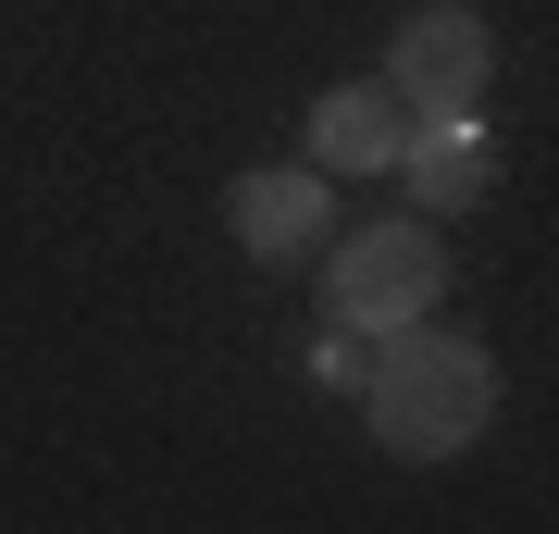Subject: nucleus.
<instances>
[{
    "instance_id": "6",
    "label": "nucleus",
    "mask_w": 559,
    "mask_h": 534,
    "mask_svg": "<svg viewBox=\"0 0 559 534\" xmlns=\"http://www.w3.org/2000/svg\"><path fill=\"white\" fill-rule=\"evenodd\" d=\"M399 175H411L423 212H473V199L498 187V150H485V124H473V112H411Z\"/></svg>"
},
{
    "instance_id": "1",
    "label": "nucleus",
    "mask_w": 559,
    "mask_h": 534,
    "mask_svg": "<svg viewBox=\"0 0 559 534\" xmlns=\"http://www.w3.org/2000/svg\"><path fill=\"white\" fill-rule=\"evenodd\" d=\"M385 360L360 373V423H373L385 460H460L498 423V360L485 336H436V311L399 323V336H373Z\"/></svg>"
},
{
    "instance_id": "3",
    "label": "nucleus",
    "mask_w": 559,
    "mask_h": 534,
    "mask_svg": "<svg viewBox=\"0 0 559 534\" xmlns=\"http://www.w3.org/2000/svg\"><path fill=\"white\" fill-rule=\"evenodd\" d=\"M485 75H498V38H485L473 0H423L399 38H385V87H399L411 112H473Z\"/></svg>"
},
{
    "instance_id": "5",
    "label": "nucleus",
    "mask_w": 559,
    "mask_h": 534,
    "mask_svg": "<svg viewBox=\"0 0 559 534\" xmlns=\"http://www.w3.org/2000/svg\"><path fill=\"white\" fill-rule=\"evenodd\" d=\"M399 138H411V99L385 75L311 99V162H323V175H399Z\"/></svg>"
},
{
    "instance_id": "2",
    "label": "nucleus",
    "mask_w": 559,
    "mask_h": 534,
    "mask_svg": "<svg viewBox=\"0 0 559 534\" xmlns=\"http://www.w3.org/2000/svg\"><path fill=\"white\" fill-rule=\"evenodd\" d=\"M448 286V249H436V212L411 224H360V237H336V261H323V298H336L348 336H399V323L436 311Z\"/></svg>"
},
{
    "instance_id": "4",
    "label": "nucleus",
    "mask_w": 559,
    "mask_h": 534,
    "mask_svg": "<svg viewBox=\"0 0 559 534\" xmlns=\"http://www.w3.org/2000/svg\"><path fill=\"white\" fill-rule=\"evenodd\" d=\"M224 224H237L249 261H323V237H336V175L323 162H261V175H237Z\"/></svg>"
},
{
    "instance_id": "7",
    "label": "nucleus",
    "mask_w": 559,
    "mask_h": 534,
    "mask_svg": "<svg viewBox=\"0 0 559 534\" xmlns=\"http://www.w3.org/2000/svg\"><path fill=\"white\" fill-rule=\"evenodd\" d=\"M360 373H373V336H348V323H336V336L311 348V385H336V397H360Z\"/></svg>"
}]
</instances>
